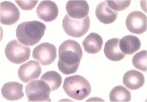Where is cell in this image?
Returning <instances> with one entry per match:
<instances>
[{
  "label": "cell",
  "instance_id": "cell-1",
  "mask_svg": "<svg viewBox=\"0 0 147 102\" xmlns=\"http://www.w3.org/2000/svg\"><path fill=\"white\" fill-rule=\"evenodd\" d=\"M59 60L57 66L60 72L65 75L76 73L82 57L80 45L74 40L63 42L58 51Z\"/></svg>",
  "mask_w": 147,
  "mask_h": 102
},
{
  "label": "cell",
  "instance_id": "cell-2",
  "mask_svg": "<svg viewBox=\"0 0 147 102\" xmlns=\"http://www.w3.org/2000/svg\"><path fill=\"white\" fill-rule=\"evenodd\" d=\"M46 25L38 21H25L18 25L16 38L21 44L24 46H34L44 37Z\"/></svg>",
  "mask_w": 147,
  "mask_h": 102
},
{
  "label": "cell",
  "instance_id": "cell-3",
  "mask_svg": "<svg viewBox=\"0 0 147 102\" xmlns=\"http://www.w3.org/2000/svg\"><path fill=\"white\" fill-rule=\"evenodd\" d=\"M63 90L70 98L81 101L90 95L91 86L85 77L80 75H74L65 78Z\"/></svg>",
  "mask_w": 147,
  "mask_h": 102
},
{
  "label": "cell",
  "instance_id": "cell-4",
  "mask_svg": "<svg viewBox=\"0 0 147 102\" xmlns=\"http://www.w3.org/2000/svg\"><path fill=\"white\" fill-rule=\"evenodd\" d=\"M50 87L44 80L31 81L26 86L29 101H51Z\"/></svg>",
  "mask_w": 147,
  "mask_h": 102
},
{
  "label": "cell",
  "instance_id": "cell-5",
  "mask_svg": "<svg viewBox=\"0 0 147 102\" xmlns=\"http://www.w3.org/2000/svg\"><path fill=\"white\" fill-rule=\"evenodd\" d=\"M5 56L12 63L21 64L27 61L30 57V49L22 45L17 40H13L7 44L5 49Z\"/></svg>",
  "mask_w": 147,
  "mask_h": 102
},
{
  "label": "cell",
  "instance_id": "cell-6",
  "mask_svg": "<svg viewBox=\"0 0 147 102\" xmlns=\"http://www.w3.org/2000/svg\"><path fill=\"white\" fill-rule=\"evenodd\" d=\"M90 27V18L74 19L65 15L63 20V28L65 33L74 38H80L87 33Z\"/></svg>",
  "mask_w": 147,
  "mask_h": 102
},
{
  "label": "cell",
  "instance_id": "cell-7",
  "mask_svg": "<svg viewBox=\"0 0 147 102\" xmlns=\"http://www.w3.org/2000/svg\"><path fill=\"white\" fill-rule=\"evenodd\" d=\"M32 57L42 65H49L57 57V49L53 44L43 43L34 49Z\"/></svg>",
  "mask_w": 147,
  "mask_h": 102
},
{
  "label": "cell",
  "instance_id": "cell-8",
  "mask_svg": "<svg viewBox=\"0 0 147 102\" xmlns=\"http://www.w3.org/2000/svg\"><path fill=\"white\" fill-rule=\"evenodd\" d=\"M126 26L132 33H144L147 28L146 15L140 11L132 12L126 19Z\"/></svg>",
  "mask_w": 147,
  "mask_h": 102
},
{
  "label": "cell",
  "instance_id": "cell-9",
  "mask_svg": "<svg viewBox=\"0 0 147 102\" xmlns=\"http://www.w3.org/2000/svg\"><path fill=\"white\" fill-rule=\"evenodd\" d=\"M20 18V12L11 2H2L0 4V22L4 25H13Z\"/></svg>",
  "mask_w": 147,
  "mask_h": 102
},
{
  "label": "cell",
  "instance_id": "cell-10",
  "mask_svg": "<svg viewBox=\"0 0 147 102\" xmlns=\"http://www.w3.org/2000/svg\"><path fill=\"white\" fill-rule=\"evenodd\" d=\"M41 74V68L38 62L30 60L22 65L18 69V77L24 83L38 79Z\"/></svg>",
  "mask_w": 147,
  "mask_h": 102
},
{
  "label": "cell",
  "instance_id": "cell-11",
  "mask_svg": "<svg viewBox=\"0 0 147 102\" xmlns=\"http://www.w3.org/2000/svg\"><path fill=\"white\" fill-rule=\"evenodd\" d=\"M36 13L39 19L46 22H51L57 18L58 7L52 1H42L37 7Z\"/></svg>",
  "mask_w": 147,
  "mask_h": 102
},
{
  "label": "cell",
  "instance_id": "cell-12",
  "mask_svg": "<svg viewBox=\"0 0 147 102\" xmlns=\"http://www.w3.org/2000/svg\"><path fill=\"white\" fill-rule=\"evenodd\" d=\"M66 11L68 15L74 19H83L88 16L89 13V5L86 1H69L66 4Z\"/></svg>",
  "mask_w": 147,
  "mask_h": 102
},
{
  "label": "cell",
  "instance_id": "cell-13",
  "mask_svg": "<svg viewBox=\"0 0 147 102\" xmlns=\"http://www.w3.org/2000/svg\"><path fill=\"white\" fill-rule=\"evenodd\" d=\"M2 95L7 100H19L24 97L23 85L16 82H7L2 87Z\"/></svg>",
  "mask_w": 147,
  "mask_h": 102
},
{
  "label": "cell",
  "instance_id": "cell-14",
  "mask_svg": "<svg viewBox=\"0 0 147 102\" xmlns=\"http://www.w3.org/2000/svg\"><path fill=\"white\" fill-rule=\"evenodd\" d=\"M96 15L98 20L105 24H110L116 20L118 12L111 10L106 1L100 2L96 9Z\"/></svg>",
  "mask_w": 147,
  "mask_h": 102
},
{
  "label": "cell",
  "instance_id": "cell-15",
  "mask_svg": "<svg viewBox=\"0 0 147 102\" xmlns=\"http://www.w3.org/2000/svg\"><path fill=\"white\" fill-rule=\"evenodd\" d=\"M119 38H112L106 42L104 52L105 57L110 60L117 62L125 57V54L122 53L119 48Z\"/></svg>",
  "mask_w": 147,
  "mask_h": 102
},
{
  "label": "cell",
  "instance_id": "cell-16",
  "mask_svg": "<svg viewBox=\"0 0 147 102\" xmlns=\"http://www.w3.org/2000/svg\"><path fill=\"white\" fill-rule=\"evenodd\" d=\"M123 83L130 90H138L143 87L145 83V78L140 72L136 70H130L124 74Z\"/></svg>",
  "mask_w": 147,
  "mask_h": 102
},
{
  "label": "cell",
  "instance_id": "cell-17",
  "mask_svg": "<svg viewBox=\"0 0 147 102\" xmlns=\"http://www.w3.org/2000/svg\"><path fill=\"white\" fill-rule=\"evenodd\" d=\"M140 39L134 35H127L119 40V48L124 54H132L140 49Z\"/></svg>",
  "mask_w": 147,
  "mask_h": 102
},
{
  "label": "cell",
  "instance_id": "cell-18",
  "mask_svg": "<svg viewBox=\"0 0 147 102\" xmlns=\"http://www.w3.org/2000/svg\"><path fill=\"white\" fill-rule=\"evenodd\" d=\"M82 46L87 53L97 54L102 49L103 40L99 34L92 32L82 41Z\"/></svg>",
  "mask_w": 147,
  "mask_h": 102
},
{
  "label": "cell",
  "instance_id": "cell-19",
  "mask_svg": "<svg viewBox=\"0 0 147 102\" xmlns=\"http://www.w3.org/2000/svg\"><path fill=\"white\" fill-rule=\"evenodd\" d=\"M40 79L48 84L52 91L59 89L62 85V77L57 72L54 70L44 73L40 77Z\"/></svg>",
  "mask_w": 147,
  "mask_h": 102
},
{
  "label": "cell",
  "instance_id": "cell-20",
  "mask_svg": "<svg viewBox=\"0 0 147 102\" xmlns=\"http://www.w3.org/2000/svg\"><path fill=\"white\" fill-rule=\"evenodd\" d=\"M110 101L128 102L131 101V93L126 87L116 86L110 93Z\"/></svg>",
  "mask_w": 147,
  "mask_h": 102
},
{
  "label": "cell",
  "instance_id": "cell-21",
  "mask_svg": "<svg viewBox=\"0 0 147 102\" xmlns=\"http://www.w3.org/2000/svg\"><path fill=\"white\" fill-rule=\"evenodd\" d=\"M132 65L135 68L140 69L142 71L147 70V52L141 51L134 56L132 58Z\"/></svg>",
  "mask_w": 147,
  "mask_h": 102
},
{
  "label": "cell",
  "instance_id": "cell-22",
  "mask_svg": "<svg viewBox=\"0 0 147 102\" xmlns=\"http://www.w3.org/2000/svg\"><path fill=\"white\" fill-rule=\"evenodd\" d=\"M108 7L114 11H121L129 6L130 1H106Z\"/></svg>",
  "mask_w": 147,
  "mask_h": 102
},
{
  "label": "cell",
  "instance_id": "cell-23",
  "mask_svg": "<svg viewBox=\"0 0 147 102\" xmlns=\"http://www.w3.org/2000/svg\"><path fill=\"white\" fill-rule=\"evenodd\" d=\"M16 3L18 6L24 10H30L35 7L38 3V1H32V0H27V1H16Z\"/></svg>",
  "mask_w": 147,
  "mask_h": 102
}]
</instances>
